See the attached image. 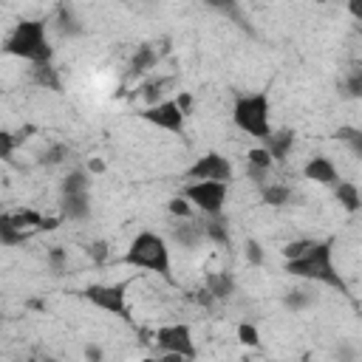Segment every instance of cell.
Masks as SVG:
<instances>
[{"label": "cell", "mask_w": 362, "mask_h": 362, "mask_svg": "<svg viewBox=\"0 0 362 362\" xmlns=\"http://www.w3.org/2000/svg\"><path fill=\"white\" fill-rule=\"evenodd\" d=\"M195 303H198V305H204V308H209V305L215 303V297H212V291L204 286V288H198V291H195Z\"/></svg>", "instance_id": "obj_37"}, {"label": "cell", "mask_w": 362, "mask_h": 362, "mask_svg": "<svg viewBox=\"0 0 362 362\" xmlns=\"http://www.w3.org/2000/svg\"><path fill=\"white\" fill-rule=\"evenodd\" d=\"M175 102H178V107L189 116V110H192V93H187V90H181L178 96H175Z\"/></svg>", "instance_id": "obj_38"}, {"label": "cell", "mask_w": 362, "mask_h": 362, "mask_svg": "<svg viewBox=\"0 0 362 362\" xmlns=\"http://www.w3.org/2000/svg\"><path fill=\"white\" fill-rule=\"evenodd\" d=\"M25 240H28V232H25V229L0 221V243H3V246H23Z\"/></svg>", "instance_id": "obj_29"}, {"label": "cell", "mask_w": 362, "mask_h": 362, "mask_svg": "<svg viewBox=\"0 0 362 362\" xmlns=\"http://www.w3.org/2000/svg\"><path fill=\"white\" fill-rule=\"evenodd\" d=\"M170 238L181 249H198L206 240V232H204V223L195 218H175V223L170 226Z\"/></svg>", "instance_id": "obj_10"}, {"label": "cell", "mask_w": 362, "mask_h": 362, "mask_svg": "<svg viewBox=\"0 0 362 362\" xmlns=\"http://www.w3.org/2000/svg\"><path fill=\"white\" fill-rule=\"evenodd\" d=\"M68 158H71V147H68V144H59V141H57V144H51L48 150H42V153H40L37 164H40V167H48V170H51V167H59V164H65Z\"/></svg>", "instance_id": "obj_26"}, {"label": "cell", "mask_w": 362, "mask_h": 362, "mask_svg": "<svg viewBox=\"0 0 362 362\" xmlns=\"http://www.w3.org/2000/svg\"><path fill=\"white\" fill-rule=\"evenodd\" d=\"M158 65V51L153 42H141L136 48V54L130 57V65H127V76H144L147 71H153Z\"/></svg>", "instance_id": "obj_14"}, {"label": "cell", "mask_w": 362, "mask_h": 362, "mask_svg": "<svg viewBox=\"0 0 362 362\" xmlns=\"http://www.w3.org/2000/svg\"><path fill=\"white\" fill-rule=\"evenodd\" d=\"M156 354L161 359H195L198 348H195L189 325H184V322L161 325L156 331Z\"/></svg>", "instance_id": "obj_5"}, {"label": "cell", "mask_w": 362, "mask_h": 362, "mask_svg": "<svg viewBox=\"0 0 362 362\" xmlns=\"http://www.w3.org/2000/svg\"><path fill=\"white\" fill-rule=\"evenodd\" d=\"M88 170H93V173H102V170H105V164H102V161H90V164H88Z\"/></svg>", "instance_id": "obj_41"}, {"label": "cell", "mask_w": 362, "mask_h": 362, "mask_svg": "<svg viewBox=\"0 0 362 362\" xmlns=\"http://www.w3.org/2000/svg\"><path fill=\"white\" fill-rule=\"evenodd\" d=\"M243 257H246V263H249V266H263V260H266L263 246H260L255 238H249V240L243 243Z\"/></svg>", "instance_id": "obj_34"}, {"label": "cell", "mask_w": 362, "mask_h": 362, "mask_svg": "<svg viewBox=\"0 0 362 362\" xmlns=\"http://www.w3.org/2000/svg\"><path fill=\"white\" fill-rule=\"evenodd\" d=\"M263 144L269 147L272 158L280 164V161L288 158V153H291V147H294V130H288V127H283V130H272V136H269Z\"/></svg>", "instance_id": "obj_15"}, {"label": "cell", "mask_w": 362, "mask_h": 362, "mask_svg": "<svg viewBox=\"0 0 362 362\" xmlns=\"http://www.w3.org/2000/svg\"><path fill=\"white\" fill-rule=\"evenodd\" d=\"M31 82L45 90H62V79L54 68V62H34L31 65Z\"/></svg>", "instance_id": "obj_18"}, {"label": "cell", "mask_w": 362, "mask_h": 362, "mask_svg": "<svg viewBox=\"0 0 362 362\" xmlns=\"http://www.w3.org/2000/svg\"><path fill=\"white\" fill-rule=\"evenodd\" d=\"M334 198L339 201V206H342L348 215H354V212L362 209V192H359V187H356L354 181H342V178H339V184L334 187Z\"/></svg>", "instance_id": "obj_17"}, {"label": "cell", "mask_w": 362, "mask_h": 362, "mask_svg": "<svg viewBox=\"0 0 362 362\" xmlns=\"http://www.w3.org/2000/svg\"><path fill=\"white\" fill-rule=\"evenodd\" d=\"M42 218L37 209H14V212H3L0 221L11 223V226H20V229H40L42 226Z\"/></svg>", "instance_id": "obj_22"}, {"label": "cell", "mask_w": 362, "mask_h": 362, "mask_svg": "<svg viewBox=\"0 0 362 362\" xmlns=\"http://www.w3.org/2000/svg\"><path fill=\"white\" fill-rule=\"evenodd\" d=\"M311 246V238H300V240H288L286 246H283V257L286 260H291V257H300L305 249Z\"/></svg>", "instance_id": "obj_35"}, {"label": "cell", "mask_w": 362, "mask_h": 362, "mask_svg": "<svg viewBox=\"0 0 362 362\" xmlns=\"http://www.w3.org/2000/svg\"><path fill=\"white\" fill-rule=\"evenodd\" d=\"M238 342H240V345H249V348H257V345H260V331H257V325L240 322V325H238Z\"/></svg>", "instance_id": "obj_32"}, {"label": "cell", "mask_w": 362, "mask_h": 362, "mask_svg": "<svg viewBox=\"0 0 362 362\" xmlns=\"http://www.w3.org/2000/svg\"><path fill=\"white\" fill-rule=\"evenodd\" d=\"M348 3V11L354 20H362V0H345Z\"/></svg>", "instance_id": "obj_39"}, {"label": "cell", "mask_w": 362, "mask_h": 362, "mask_svg": "<svg viewBox=\"0 0 362 362\" xmlns=\"http://www.w3.org/2000/svg\"><path fill=\"white\" fill-rule=\"evenodd\" d=\"M269 113H272V102L263 90L257 93H243L235 99V107H232V122L238 130H243L246 136L257 139V141H266L272 136V122H269Z\"/></svg>", "instance_id": "obj_4"}, {"label": "cell", "mask_w": 362, "mask_h": 362, "mask_svg": "<svg viewBox=\"0 0 362 362\" xmlns=\"http://www.w3.org/2000/svg\"><path fill=\"white\" fill-rule=\"evenodd\" d=\"M204 286L212 291V297L215 300H229L232 294H235V277L229 274V272H212V274H206L204 277Z\"/></svg>", "instance_id": "obj_20"}, {"label": "cell", "mask_w": 362, "mask_h": 362, "mask_svg": "<svg viewBox=\"0 0 362 362\" xmlns=\"http://www.w3.org/2000/svg\"><path fill=\"white\" fill-rule=\"evenodd\" d=\"M88 257L93 260V263H105L107 260V255H110V249H107V240H93V243H88Z\"/></svg>", "instance_id": "obj_36"}, {"label": "cell", "mask_w": 362, "mask_h": 362, "mask_svg": "<svg viewBox=\"0 0 362 362\" xmlns=\"http://www.w3.org/2000/svg\"><path fill=\"white\" fill-rule=\"evenodd\" d=\"M57 31L62 37H79L85 31V25L79 23V17L68 6H59V11H57Z\"/></svg>", "instance_id": "obj_24"}, {"label": "cell", "mask_w": 362, "mask_h": 362, "mask_svg": "<svg viewBox=\"0 0 362 362\" xmlns=\"http://www.w3.org/2000/svg\"><path fill=\"white\" fill-rule=\"evenodd\" d=\"M167 209H170V215L173 218H192V201L181 192V195H173L170 201H167Z\"/></svg>", "instance_id": "obj_31"}, {"label": "cell", "mask_w": 362, "mask_h": 362, "mask_svg": "<svg viewBox=\"0 0 362 362\" xmlns=\"http://www.w3.org/2000/svg\"><path fill=\"white\" fill-rule=\"evenodd\" d=\"M139 116L144 122H150L153 127H161V130H170V133H178L184 136V122H187V113L178 107L175 99H161L156 105H147L139 110Z\"/></svg>", "instance_id": "obj_8"}, {"label": "cell", "mask_w": 362, "mask_h": 362, "mask_svg": "<svg viewBox=\"0 0 362 362\" xmlns=\"http://www.w3.org/2000/svg\"><path fill=\"white\" fill-rule=\"evenodd\" d=\"M314 303H317V294L311 288H305V286H294V288H288L283 294V305L288 311H303V308H311Z\"/></svg>", "instance_id": "obj_23"}, {"label": "cell", "mask_w": 362, "mask_h": 362, "mask_svg": "<svg viewBox=\"0 0 362 362\" xmlns=\"http://www.w3.org/2000/svg\"><path fill=\"white\" fill-rule=\"evenodd\" d=\"M201 215H223L226 198H229V184L226 181H189L181 189Z\"/></svg>", "instance_id": "obj_6"}, {"label": "cell", "mask_w": 362, "mask_h": 362, "mask_svg": "<svg viewBox=\"0 0 362 362\" xmlns=\"http://www.w3.org/2000/svg\"><path fill=\"white\" fill-rule=\"evenodd\" d=\"M45 263H48V269H51L54 274H62V272L68 269V252H65L62 246H51V249L45 252Z\"/></svg>", "instance_id": "obj_30"}, {"label": "cell", "mask_w": 362, "mask_h": 362, "mask_svg": "<svg viewBox=\"0 0 362 362\" xmlns=\"http://www.w3.org/2000/svg\"><path fill=\"white\" fill-rule=\"evenodd\" d=\"M59 215L62 221H88L90 218V192L85 195H59Z\"/></svg>", "instance_id": "obj_13"}, {"label": "cell", "mask_w": 362, "mask_h": 362, "mask_svg": "<svg viewBox=\"0 0 362 362\" xmlns=\"http://www.w3.org/2000/svg\"><path fill=\"white\" fill-rule=\"evenodd\" d=\"M209 8H215L218 14L235 20L238 25H243V14H240V0H204Z\"/></svg>", "instance_id": "obj_28"}, {"label": "cell", "mask_w": 362, "mask_h": 362, "mask_svg": "<svg viewBox=\"0 0 362 362\" xmlns=\"http://www.w3.org/2000/svg\"><path fill=\"white\" fill-rule=\"evenodd\" d=\"M291 187H286V184H274V181H266V184H260V201L266 204V206H286V204H291Z\"/></svg>", "instance_id": "obj_21"}, {"label": "cell", "mask_w": 362, "mask_h": 362, "mask_svg": "<svg viewBox=\"0 0 362 362\" xmlns=\"http://www.w3.org/2000/svg\"><path fill=\"white\" fill-rule=\"evenodd\" d=\"M317 3H328V0H317Z\"/></svg>", "instance_id": "obj_42"}, {"label": "cell", "mask_w": 362, "mask_h": 362, "mask_svg": "<svg viewBox=\"0 0 362 362\" xmlns=\"http://www.w3.org/2000/svg\"><path fill=\"white\" fill-rule=\"evenodd\" d=\"M85 356H88V359H102V351H99L96 345H88V348H85Z\"/></svg>", "instance_id": "obj_40"}, {"label": "cell", "mask_w": 362, "mask_h": 362, "mask_svg": "<svg viewBox=\"0 0 362 362\" xmlns=\"http://www.w3.org/2000/svg\"><path fill=\"white\" fill-rule=\"evenodd\" d=\"M303 175L314 184H322V187H337L339 184V173H337V164L328 158V156H311L303 167Z\"/></svg>", "instance_id": "obj_11"}, {"label": "cell", "mask_w": 362, "mask_h": 362, "mask_svg": "<svg viewBox=\"0 0 362 362\" xmlns=\"http://www.w3.org/2000/svg\"><path fill=\"white\" fill-rule=\"evenodd\" d=\"M342 90H345V96H351V99H362V68H356V71H351V74L345 76Z\"/></svg>", "instance_id": "obj_33"}, {"label": "cell", "mask_w": 362, "mask_h": 362, "mask_svg": "<svg viewBox=\"0 0 362 362\" xmlns=\"http://www.w3.org/2000/svg\"><path fill=\"white\" fill-rule=\"evenodd\" d=\"M334 139L342 141L356 158H362V127H354V124H342L334 130Z\"/></svg>", "instance_id": "obj_25"}, {"label": "cell", "mask_w": 362, "mask_h": 362, "mask_svg": "<svg viewBox=\"0 0 362 362\" xmlns=\"http://www.w3.org/2000/svg\"><path fill=\"white\" fill-rule=\"evenodd\" d=\"M286 272L305 283H322V286H331V288H339L342 294H348V283L342 280V274L334 266V243L331 240H311V246L300 257L286 260Z\"/></svg>", "instance_id": "obj_1"}, {"label": "cell", "mask_w": 362, "mask_h": 362, "mask_svg": "<svg viewBox=\"0 0 362 362\" xmlns=\"http://www.w3.org/2000/svg\"><path fill=\"white\" fill-rule=\"evenodd\" d=\"M90 192V173L85 167L68 170L65 178L59 181V195H85Z\"/></svg>", "instance_id": "obj_16"}, {"label": "cell", "mask_w": 362, "mask_h": 362, "mask_svg": "<svg viewBox=\"0 0 362 362\" xmlns=\"http://www.w3.org/2000/svg\"><path fill=\"white\" fill-rule=\"evenodd\" d=\"M127 286H130L127 280H124V283H90V286L85 288V297H88L96 308L127 320V294H124Z\"/></svg>", "instance_id": "obj_7"}, {"label": "cell", "mask_w": 362, "mask_h": 362, "mask_svg": "<svg viewBox=\"0 0 362 362\" xmlns=\"http://www.w3.org/2000/svg\"><path fill=\"white\" fill-rule=\"evenodd\" d=\"M277 161L272 158V153H269V147L266 144H260V147H252L249 150V156H246V175H252V181L255 184H266V175L272 173V167H274Z\"/></svg>", "instance_id": "obj_12"}, {"label": "cell", "mask_w": 362, "mask_h": 362, "mask_svg": "<svg viewBox=\"0 0 362 362\" xmlns=\"http://www.w3.org/2000/svg\"><path fill=\"white\" fill-rule=\"evenodd\" d=\"M167 82L170 79H164V76H156V79H150V82H144L141 88H139V96L147 102V105H156V102H161V96H164V88H167Z\"/></svg>", "instance_id": "obj_27"}, {"label": "cell", "mask_w": 362, "mask_h": 362, "mask_svg": "<svg viewBox=\"0 0 362 362\" xmlns=\"http://www.w3.org/2000/svg\"><path fill=\"white\" fill-rule=\"evenodd\" d=\"M204 232H206V240L218 243V246H229V221L226 215H204Z\"/></svg>", "instance_id": "obj_19"}, {"label": "cell", "mask_w": 362, "mask_h": 362, "mask_svg": "<svg viewBox=\"0 0 362 362\" xmlns=\"http://www.w3.org/2000/svg\"><path fill=\"white\" fill-rule=\"evenodd\" d=\"M124 263L127 266H136V269L156 272L164 280H173V272H170L173 269V263H170V243L158 232H150V229L139 232L130 240L127 252H124Z\"/></svg>", "instance_id": "obj_3"}, {"label": "cell", "mask_w": 362, "mask_h": 362, "mask_svg": "<svg viewBox=\"0 0 362 362\" xmlns=\"http://www.w3.org/2000/svg\"><path fill=\"white\" fill-rule=\"evenodd\" d=\"M232 175H235V167L221 153H204L187 167V178L189 181H226L229 184Z\"/></svg>", "instance_id": "obj_9"}, {"label": "cell", "mask_w": 362, "mask_h": 362, "mask_svg": "<svg viewBox=\"0 0 362 362\" xmlns=\"http://www.w3.org/2000/svg\"><path fill=\"white\" fill-rule=\"evenodd\" d=\"M3 51L11 57L28 59L31 65L34 62H54V48H51L48 34H45V20H20L14 25V31L6 37Z\"/></svg>", "instance_id": "obj_2"}]
</instances>
